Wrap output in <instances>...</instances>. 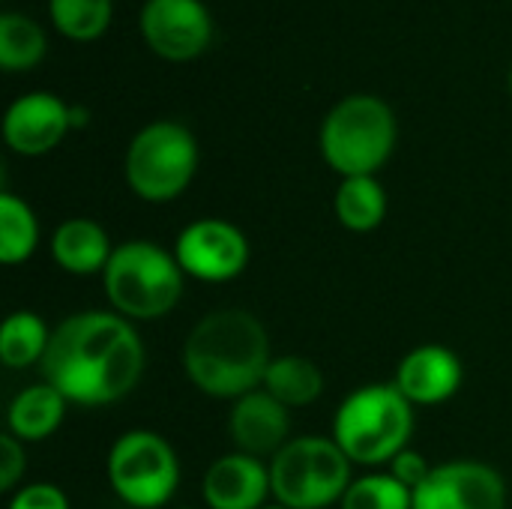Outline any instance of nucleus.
<instances>
[{
	"label": "nucleus",
	"mask_w": 512,
	"mask_h": 509,
	"mask_svg": "<svg viewBox=\"0 0 512 509\" xmlns=\"http://www.w3.org/2000/svg\"><path fill=\"white\" fill-rule=\"evenodd\" d=\"M45 384L66 402L96 408L129 396L144 375V345L117 312H78L51 330L42 357Z\"/></svg>",
	"instance_id": "nucleus-1"
},
{
	"label": "nucleus",
	"mask_w": 512,
	"mask_h": 509,
	"mask_svg": "<svg viewBox=\"0 0 512 509\" xmlns=\"http://www.w3.org/2000/svg\"><path fill=\"white\" fill-rule=\"evenodd\" d=\"M270 339L264 324L243 309L204 315L186 345L183 369L189 381L213 399H243L255 393L270 369Z\"/></svg>",
	"instance_id": "nucleus-2"
},
{
	"label": "nucleus",
	"mask_w": 512,
	"mask_h": 509,
	"mask_svg": "<svg viewBox=\"0 0 512 509\" xmlns=\"http://www.w3.org/2000/svg\"><path fill=\"white\" fill-rule=\"evenodd\" d=\"M414 432V405L396 384H369L354 390L336 411L333 441L351 465L378 468L408 450Z\"/></svg>",
	"instance_id": "nucleus-3"
},
{
	"label": "nucleus",
	"mask_w": 512,
	"mask_h": 509,
	"mask_svg": "<svg viewBox=\"0 0 512 509\" xmlns=\"http://www.w3.org/2000/svg\"><path fill=\"white\" fill-rule=\"evenodd\" d=\"M396 114L369 93L345 96L321 123V153L342 177H375L396 150Z\"/></svg>",
	"instance_id": "nucleus-4"
},
{
	"label": "nucleus",
	"mask_w": 512,
	"mask_h": 509,
	"mask_svg": "<svg viewBox=\"0 0 512 509\" xmlns=\"http://www.w3.org/2000/svg\"><path fill=\"white\" fill-rule=\"evenodd\" d=\"M183 276L174 252H165L150 240H129L114 249L102 282L117 315L129 321H156L177 306Z\"/></svg>",
	"instance_id": "nucleus-5"
},
{
	"label": "nucleus",
	"mask_w": 512,
	"mask_h": 509,
	"mask_svg": "<svg viewBox=\"0 0 512 509\" xmlns=\"http://www.w3.org/2000/svg\"><path fill=\"white\" fill-rule=\"evenodd\" d=\"M351 483V459L333 438H294L270 462L273 498L288 509L333 507Z\"/></svg>",
	"instance_id": "nucleus-6"
},
{
	"label": "nucleus",
	"mask_w": 512,
	"mask_h": 509,
	"mask_svg": "<svg viewBox=\"0 0 512 509\" xmlns=\"http://www.w3.org/2000/svg\"><path fill=\"white\" fill-rule=\"evenodd\" d=\"M198 171V141L174 120L144 126L126 150V180L144 201L165 204L186 192Z\"/></svg>",
	"instance_id": "nucleus-7"
},
{
	"label": "nucleus",
	"mask_w": 512,
	"mask_h": 509,
	"mask_svg": "<svg viewBox=\"0 0 512 509\" xmlns=\"http://www.w3.org/2000/svg\"><path fill=\"white\" fill-rule=\"evenodd\" d=\"M108 483L114 495L135 509L165 507L180 483L174 447L147 429L126 432L108 453Z\"/></svg>",
	"instance_id": "nucleus-8"
},
{
	"label": "nucleus",
	"mask_w": 512,
	"mask_h": 509,
	"mask_svg": "<svg viewBox=\"0 0 512 509\" xmlns=\"http://www.w3.org/2000/svg\"><path fill=\"white\" fill-rule=\"evenodd\" d=\"M180 270L201 282H231L249 264L246 234L225 219H198L174 243Z\"/></svg>",
	"instance_id": "nucleus-9"
},
{
	"label": "nucleus",
	"mask_w": 512,
	"mask_h": 509,
	"mask_svg": "<svg viewBox=\"0 0 512 509\" xmlns=\"http://www.w3.org/2000/svg\"><path fill=\"white\" fill-rule=\"evenodd\" d=\"M138 27L144 42L171 63L198 57L213 39V18L201 0H147Z\"/></svg>",
	"instance_id": "nucleus-10"
},
{
	"label": "nucleus",
	"mask_w": 512,
	"mask_h": 509,
	"mask_svg": "<svg viewBox=\"0 0 512 509\" xmlns=\"http://www.w3.org/2000/svg\"><path fill=\"white\" fill-rule=\"evenodd\" d=\"M504 477L480 462L435 465L429 480L414 492V509H504Z\"/></svg>",
	"instance_id": "nucleus-11"
},
{
	"label": "nucleus",
	"mask_w": 512,
	"mask_h": 509,
	"mask_svg": "<svg viewBox=\"0 0 512 509\" xmlns=\"http://www.w3.org/2000/svg\"><path fill=\"white\" fill-rule=\"evenodd\" d=\"M72 126V108L54 93H24L3 114V141L21 156L54 150Z\"/></svg>",
	"instance_id": "nucleus-12"
},
{
	"label": "nucleus",
	"mask_w": 512,
	"mask_h": 509,
	"mask_svg": "<svg viewBox=\"0 0 512 509\" xmlns=\"http://www.w3.org/2000/svg\"><path fill=\"white\" fill-rule=\"evenodd\" d=\"M228 432L231 441L237 444V453L264 459V456H276L288 444L291 417L279 399H273L267 390H255L234 402L228 417Z\"/></svg>",
	"instance_id": "nucleus-13"
},
{
	"label": "nucleus",
	"mask_w": 512,
	"mask_h": 509,
	"mask_svg": "<svg viewBox=\"0 0 512 509\" xmlns=\"http://www.w3.org/2000/svg\"><path fill=\"white\" fill-rule=\"evenodd\" d=\"M204 504L210 509H261L273 495L270 468L246 453L216 459L204 474Z\"/></svg>",
	"instance_id": "nucleus-14"
},
{
	"label": "nucleus",
	"mask_w": 512,
	"mask_h": 509,
	"mask_svg": "<svg viewBox=\"0 0 512 509\" xmlns=\"http://www.w3.org/2000/svg\"><path fill=\"white\" fill-rule=\"evenodd\" d=\"M393 384L411 405H441L462 387V360L444 345H420L402 357Z\"/></svg>",
	"instance_id": "nucleus-15"
},
{
	"label": "nucleus",
	"mask_w": 512,
	"mask_h": 509,
	"mask_svg": "<svg viewBox=\"0 0 512 509\" xmlns=\"http://www.w3.org/2000/svg\"><path fill=\"white\" fill-rule=\"evenodd\" d=\"M51 255L60 270L72 276L105 273L114 249L102 225L93 219H66L51 237Z\"/></svg>",
	"instance_id": "nucleus-16"
},
{
	"label": "nucleus",
	"mask_w": 512,
	"mask_h": 509,
	"mask_svg": "<svg viewBox=\"0 0 512 509\" xmlns=\"http://www.w3.org/2000/svg\"><path fill=\"white\" fill-rule=\"evenodd\" d=\"M66 405H69L66 396L51 384L27 387L9 405V414H6L9 435H15L21 444H36V441L51 438L63 423Z\"/></svg>",
	"instance_id": "nucleus-17"
},
{
	"label": "nucleus",
	"mask_w": 512,
	"mask_h": 509,
	"mask_svg": "<svg viewBox=\"0 0 512 509\" xmlns=\"http://www.w3.org/2000/svg\"><path fill=\"white\" fill-rule=\"evenodd\" d=\"M264 390L273 399H279L285 408H303V405H312L324 393V375L306 357H297V354L273 357L267 378H264Z\"/></svg>",
	"instance_id": "nucleus-18"
},
{
	"label": "nucleus",
	"mask_w": 512,
	"mask_h": 509,
	"mask_svg": "<svg viewBox=\"0 0 512 509\" xmlns=\"http://www.w3.org/2000/svg\"><path fill=\"white\" fill-rule=\"evenodd\" d=\"M387 216V192L375 177H342L336 189V219L357 234L375 231Z\"/></svg>",
	"instance_id": "nucleus-19"
},
{
	"label": "nucleus",
	"mask_w": 512,
	"mask_h": 509,
	"mask_svg": "<svg viewBox=\"0 0 512 509\" xmlns=\"http://www.w3.org/2000/svg\"><path fill=\"white\" fill-rule=\"evenodd\" d=\"M48 51L45 30L24 12H0V66L6 72H27L42 63Z\"/></svg>",
	"instance_id": "nucleus-20"
},
{
	"label": "nucleus",
	"mask_w": 512,
	"mask_h": 509,
	"mask_svg": "<svg viewBox=\"0 0 512 509\" xmlns=\"http://www.w3.org/2000/svg\"><path fill=\"white\" fill-rule=\"evenodd\" d=\"M51 333L36 312H12L0 327V360L9 369H27L42 363Z\"/></svg>",
	"instance_id": "nucleus-21"
},
{
	"label": "nucleus",
	"mask_w": 512,
	"mask_h": 509,
	"mask_svg": "<svg viewBox=\"0 0 512 509\" xmlns=\"http://www.w3.org/2000/svg\"><path fill=\"white\" fill-rule=\"evenodd\" d=\"M39 246V222L33 210L3 192L0 195V261L3 264H21L27 261Z\"/></svg>",
	"instance_id": "nucleus-22"
},
{
	"label": "nucleus",
	"mask_w": 512,
	"mask_h": 509,
	"mask_svg": "<svg viewBox=\"0 0 512 509\" xmlns=\"http://www.w3.org/2000/svg\"><path fill=\"white\" fill-rule=\"evenodd\" d=\"M111 0H48V15L57 33L75 42L99 39L111 24Z\"/></svg>",
	"instance_id": "nucleus-23"
},
{
	"label": "nucleus",
	"mask_w": 512,
	"mask_h": 509,
	"mask_svg": "<svg viewBox=\"0 0 512 509\" xmlns=\"http://www.w3.org/2000/svg\"><path fill=\"white\" fill-rule=\"evenodd\" d=\"M342 509H414V492L393 474H369L348 486Z\"/></svg>",
	"instance_id": "nucleus-24"
},
{
	"label": "nucleus",
	"mask_w": 512,
	"mask_h": 509,
	"mask_svg": "<svg viewBox=\"0 0 512 509\" xmlns=\"http://www.w3.org/2000/svg\"><path fill=\"white\" fill-rule=\"evenodd\" d=\"M387 474H393L405 489H411V492H417L426 480H429V474H432V465L426 462V456H420L417 450H402L393 462H390V471Z\"/></svg>",
	"instance_id": "nucleus-25"
},
{
	"label": "nucleus",
	"mask_w": 512,
	"mask_h": 509,
	"mask_svg": "<svg viewBox=\"0 0 512 509\" xmlns=\"http://www.w3.org/2000/svg\"><path fill=\"white\" fill-rule=\"evenodd\" d=\"M9 509H69V501H66L63 489H57L51 483H33V486H24L21 492H15Z\"/></svg>",
	"instance_id": "nucleus-26"
},
{
	"label": "nucleus",
	"mask_w": 512,
	"mask_h": 509,
	"mask_svg": "<svg viewBox=\"0 0 512 509\" xmlns=\"http://www.w3.org/2000/svg\"><path fill=\"white\" fill-rule=\"evenodd\" d=\"M24 468H27L24 444L15 435H3L0 438V489L3 492L15 489V483L24 477Z\"/></svg>",
	"instance_id": "nucleus-27"
},
{
	"label": "nucleus",
	"mask_w": 512,
	"mask_h": 509,
	"mask_svg": "<svg viewBox=\"0 0 512 509\" xmlns=\"http://www.w3.org/2000/svg\"><path fill=\"white\" fill-rule=\"evenodd\" d=\"M261 509H288V507H282V504H267V507H261Z\"/></svg>",
	"instance_id": "nucleus-28"
},
{
	"label": "nucleus",
	"mask_w": 512,
	"mask_h": 509,
	"mask_svg": "<svg viewBox=\"0 0 512 509\" xmlns=\"http://www.w3.org/2000/svg\"><path fill=\"white\" fill-rule=\"evenodd\" d=\"M510 90H512V69H510Z\"/></svg>",
	"instance_id": "nucleus-29"
}]
</instances>
